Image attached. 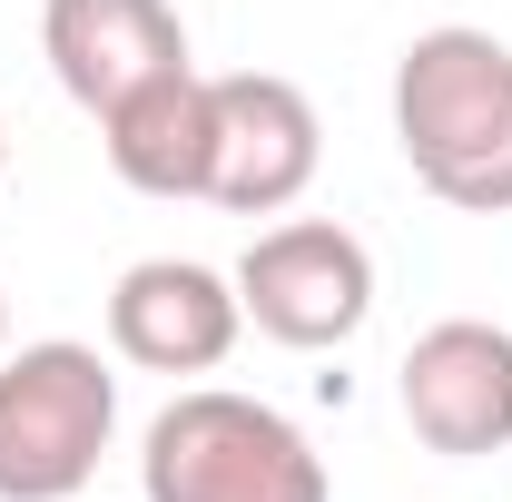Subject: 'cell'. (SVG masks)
I'll list each match as a JSON object with an SVG mask.
<instances>
[{"instance_id":"obj_4","label":"cell","mask_w":512,"mask_h":502,"mask_svg":"<svg viewBox=\"0 0 512 502\" xmlns=\"http://www.w3.org/2000/svg\"><path fill=\"white\" fill-rule=\"evenodd\" d=\"M237 306H247V325L266 345L325 355V345H345L375 315V256H365L355 227H335V217L256 227V247L237 256Z\"/></svg>"},{"instance_id":"obj_11","label":"cell","mask_w":512,"mask_h":502,"mask_svg":"<svg viewBox=\"0 0 512 502\" xmlns=\"http://www.w3.org/2000/svg\"><path fill=\"white\" fill-rule=\"evenodd\" d=\"M0 168H10V138H0Z\"/></svg>"},{"instance_id":"obj_7","label":"cell","mask_w":512,"mask_h":502,"mask_svg":"<svg viewBox=\"0 0 512 502\" xmlns=\"http://www.w3.org/2000/svg\"><path fill=\"white\" fill-rule=\"evenodd\" d=\"M394 394H404V424L434 453H453V463L503 453L512 443V335L483 325V315H444V325L414 335Z\"/></svg>"},{"instance_id":"obj_3","label":"cell","mask_w":512,"mask_h":502,"mask_svg":"<svg viewBox=\"0 0 512 502\" xmlns=\"http://www.w3.org/2000/svg\"><path fill=\"white\" fill-rule=\"evenodd\" d=\"M119 434V375L99 345H20L0 355V502H69L89 493Z\"/></svg>"},{"instance_id":"obj_2","label":"cell","mask_w":512,"mask_h":502,"mask_svg":"<svg viewBox=\"0 0 512 502\" xmlns=\"http://www.w3.org/2000/svg\"><path fill=\"white\" fill-rule=\"evenodd\" d=\"M138 493L148 502H325V453L276 404L188 384L178 404H158V424L138 443Z\"/></svg>"},{"instance_id":"obj_10","label":"cell","mask_w":512,"mask_h":502,"mask_svg":"<svg viewBox=\"0 0 512 502\" xmlns=\"http://www.w3.org/2000/svg\"><path fill=\"white\" fill-rule=\"evenodd\" d=\"M0 345H10V296H0Z\"/></svg>"},{"instance_id":"obj_1","label":"cell","mask_w":512,"mask_h":502,"mask_svg":"<svg viewBox=\"0 0 512 502\" xmlns=\"http://www.w3.org/2000/svg\"><path fill=\"white\" fill-rule=\"evenodd\" d=\"M394 148L463 217H512V50L493 30H424L394 60Z\"/></svg>"},{"instance_id":"obj_8","label":"cell","mask_w":512,"mask_h":502,"mask_svg":"<svg viewBox=\"0 0 512 502\" xmlns=\"http://www.w3.org/2000/svg\"><path fill=\"white\" fill-rule=\"evenodd\" d=\"M40 50L69 99L89 119H109L148 79L188 69V20L168 0H40Z\"/></svg>"},{"instance_id":"obj_9","label":"cell","mask_w":512,"mask_h":502,"mask_svg":"<svg viewBox=\"0 0 512 502\" xmlns=\"http://www.w3.org/2000/svg\"><path fill=\"white\" fill-rule=\"evenodd\" d=\"M99 148H109L119 188H138V197H207V158H217V89H207V69L188 60L168 79H148L138 99H119L99 119Z\"/></svg>"},{"instance_id":"obj_5","label":"cell","mask_w":512,"mask_h":502,"mask_svg":"<svg viewBox=\"0 0 512 502\" xmlns=\"http://www.w3.org/2000/svg\"><path fill=\"white\" fill-rule=\"evenodd\" d=\"M217 89V158H207V207L227 217H286L296 197L316 188L325 168V128L316 99L276 69H227Z\"/></svg>"},{"instance_id":"obj_6","label":"cell","mask_w":512,"mask_h":502,"mask_svg":"<svg viewBox=\"0 0 512 502\" xmlns=\"http://www.w3.org/2000/svg\"><path fill=\"white\" fill-rule=\"evenodd\" d=\"M247 335L237 276L197 266V256H138L109 286V355L138 375H217Z\"/></svg>"}]
</instances>
